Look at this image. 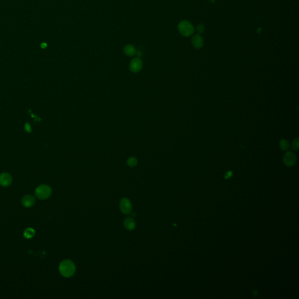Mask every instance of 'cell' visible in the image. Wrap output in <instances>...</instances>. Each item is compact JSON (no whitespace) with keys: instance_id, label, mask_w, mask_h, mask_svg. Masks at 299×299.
<instances>
[{"instance_id":"obj_19","label":"cell","mask_w":299,"mask_h":299,"mask_svg":"<svg viewBox=\"0 0 299 299\" xmlns=\"http://www.w3.org/2000/svg\"><path fill=\"white\" fill-rule=\"evenodd\" d=\"M46 47H47V45L45 43H43L42 44H41V47L42 48H46Z\"/></svg>"},{"instance_id":"obj_9","label":"cell","mask_w":299,"mask_h":299,"mask_svg":"<svg viewBox=\"0 0 299 299\" xmlns=\"http://www.w3.org/2000/svg\"><path fill=\"white\" fill-rule=\"evenodd\" d=\"M142 67L141 60L139 58H135L130 63V69L133 72H137L140 71Z\"/></svg>"},{"instance_id":"obj_11","label":"cell","mask_w":299,"mask_h":299,"mask_svg":"<svg viewBox=\"0 0 299 299\" xmlns=\"http://www.w3.org/2000/svg\"><path fill=\"white\" fill-rule=\"evenodd\" d=\"M35 231L32 228H28L24 231V236L27 239H30L32 238L33 236H35Z\"/></svg>"},{"instance_id":"obj_17","label":"cell","mask_w":299,"mask_h":299,"mask_svg":"<svg viewBox=\"0 0 299 299\" xmlns=\"http://www.w3.org/2000/svg\"><path fill=\"white\" fill-rule=\"evenodd\" d=\"M25 129L26 131L28 133H31L32 132V129H31V127L29 125V123H26L25 125Z\"/></svg>"},{"instance_id":"obj_13","label":"cell","mask_w":299,"mask_h":299,"mask_svg":"<svg viewBox=\"0 0 299 299\" xmlns=\"http://www.w3.org/2000/svg\"><path fill=\"white\" fill-rule=\"evenodd\" d=\"M279 146L282 150H287L289 148V143L286 140H282L280 141Z\"/></svg>"},{"instance_id":"obj_20","label":"cell","mask_w":299,"mask_h":299,"mask_svg":"<svg viewBox=\"0 0 299 299\" xmlns=\"http://www.w3.org/2000/svg\"><path fill=\"white\" fill-rule=\"evenodd\" d=\"M131 216L132 217H133L134 218V217H136L137 216H136V214L135 213H132V214H131Z\"/></svg>"},{"instance_id":"obj_2","label":"cell","mask_w":299,"mask_h":299,"mask_svg":"<svg viewBox=\"0 0 299 299\" xmlns=\"http://www.w3.org/2000/svg\"><path fill=\"white\" fill-rule=\"evenodd\" d=\"M179 33L184 36H190L194 32V27L189 21L183 20L179 22L178 25Z\"/></svg>"},{"instance_id":"obj_10","label":"cell","mask_w":299,"mask_h":299,"mask_svg":"<svg viewBox=\"0 0 299 299\" xmlns=\"http://www.w3.org/2000/svg\"><path fill=\"white\" fill-rule=\"evenodd\" d=\"M124 226L126 229L131 231L135 229L136 222L132 217H127L124 221Z\"/></svg>"},{"instance_id":"obj_1","label":"cell","mask_w":299,"mask_h":299,"mask_svg":"<svg viewBox=\"0 0 299 299\" xmlns=\"http://www.w3.org/2000/svg\"><path fill=\"white\" fill-rule=\"evenodd\" d=\"M59 271L64 277L70 278L75 273L76 267L72 261L65 260L60 263L59 266Z\"/></svg>"},{"instance_id":"obj_4","label":"cell","mask_w":299,"mask_h":299,"mask_svg":"<svg viewBox=\"0 0 299 299\" xmlns=\"http://www.w3.org/2000/svg\"><path fill=\"white\" fill-rule=\"evenodd\" d=\"M120 209L121 211L125 215H129L131 213L132 210V204L129 199L126 197H123L121 199L120 202Z\"/></svg>"},{"instance_id":"obj_6","label":"cell","mask_w":299,"mask_h":299,"mask_svg":"<svg viewBox=\"0 0 299 299\" xmlns=\"http://www.w3.org/2000/svg\"><path fill=\"white\" fill-rule=\"evenodd\" d=\"M283 161L287 166H293L296 161L295 154L292 151L287 152L283 157Z\"/></svg>"},{"instance_id":"obj_18","label":"cell","mask_w":299,"mask_h":299,"mask_svg":"<svg viewBox=\"0 0 299 299\" xmlns=\"http://www.w3.org/2000/svg\"><path fill=\"white\" fill-rule=\"evenodd\" d=\"M232 176V172L231 171H229V172H227L225 175V178H229L230 177H231Z\"/></svg>"},{"instance_id":"obj_7","label":"cell","mask_w":299,"mask_h":299,"mask_svg":"<svg viewBox=\"0 0 299 299\" xmlns=\"http://www.w3.org/2000/svg\"><path fill=\"white\" fill-rule=\"evenodd\" d=\"M191 43L195 49H200L204 45V39L200 34H196L192 38Z\"/></svg>"},{"instance_id":"obj_16","label":"cell","mask_w":299,"mask_h":299,"mask_svg":"<svg viewBox=\"0 0 299 299\" xmlns=\"http://www.w3.org/2000/svg\"><path fill=\"white\" fill-rule=\"evenodd\" d=\"M292 148L294 150H297L299 149V139H298V138L294 140L293 143H292Z\"/></svg>"},{"instance_id":"obj_15","label":"cell","mask_w":299,"mask_h":299,"mask_svg":"<svg viewBox=\"0 0 299 299\" xmlns=\"http://www.w3.org/2000/svg\"><path fill=\"white\" fill-rule=\"evenodd\" d=\"M204 31V26L203 24H199L196 26V32L198 34L203 33Z\"/></svg>"},{"instance_id":"obj_5","label":"cell","mask_w":299,"mask_h":299,"mask_svg":"<svg viewBox=\"0 0 299 299\" xmlns=\"http://www.w3.org/2000/svg\"><path fill=\"white\" fill-rule=\"evenodd\" d=\"M13 178L11 175L7 172H2L0 174V185L6 187L11 184Z\"/></svg>"},{"instance_id":"obj_8","label":"cell","mask_w":299,"mask_h":299,"mask_svg":"<svg viewBox=\"0 0 299 299\" xmlns=\"http://www.w3.org/2000/svg\"><path fill=\"white\" fill-rule=\"evenodd\" d=\"M21 202L25 207H31L35 204V199L32 195H28L22 197Z\"/></svg>"},{"instance_id":"obj_14","label":"cell","mask_w":299,"mask_h":299,"mask_svg":"<svg viewBox=\"0 0 299 299\" xmlns=\"http://www.w3.org/2000/svg\"><path fill=\"white\" fill-rule=\"evenodd\" d=\"M137 160L135 159V158H133V157H131L129 159H128V161H127V164L129 166H136L137 164Z\"/></svg>"},{"instance_id":"obj_3","label":"cell","mask_w":299,"mask_h":299,"mask_svg":"<svg viewBox=\"0 0 299 299\" xmlns=\"http://www.w3.org/2000/svg\"><path fill=\"white\" fill-rule=\"evenodd\" d=\"M35 196L39 199L44 200L50 196L51 189L47 185H41L36 188L35 192Z\"/></svg>"},{"instance_id":"obj_12","label":"cell","mask_w":299,"mask_h":299,"mask_svg":"<svg viewBox=\"0 0 299 299\" xmlns=\"http://www.w3.org/2000/svg\"><path fill=\"white\" fill-rule=\"evenodd\" d=\"M124 51L125 52V53L128 55V56H133L135 53H136V50L134 49L133 46L132 45H127L125 47V49H124Z\"/></svg>"}]
</instances>
